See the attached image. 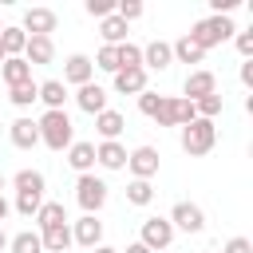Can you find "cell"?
Masks as SVG:
<instances>
[{
	"instance_id": "44",
	"label": "cell",
	"mask_w": 253,
	"mask_h": 253,
	"mask_svg": "<svg viewBox=\"0 0 253 253\" xmlns=\"http://www.w3.org/2000/svg\"><path fill=\"white\" fill-rule=\"evenodd\" d=\"M8 213H12V206H8V198H4V194H0V221H4V217H8Z\"/></svg>"
},
{
	"instance_id": "22",
	"label": "cell",
	"mask_w": 253,
	"mask_h": 253,
	"mask_svg": "<svg viewBox=\"0 0 253 253\" xmlns=\"http://www.w3.org/2000/svg\"><path fill=\"white\" fill-rule=\"evenodd\" d=\"M36 225H40V233L43 229H51V225H67V206L63 202H43L40 210H36V217H32Z\"/></svg>"
},
{
	"instance_id": "39",
	"label": "cell",
	"mask_w": 253,
	"mask_h": 253,
	"mask_svg": "<svg viewBox=\"0 0 253 253\" xmlns=\"http://www.w3.org/2000/svg\"><path fill=\"white\" fill-rule=\"evenodd\" d=\"M233 43H237L241 59H253V28H245V32H233Z\"/></svg>"
},
{
	"instance_id": "33",
	"label": "cell",
	"mask_w": 253,
	"mask_h": 253,
	"mask_svg": "<svg viewBox=\"0 0 253 253\" xmlns=\"http://www.w3.org/2000/svg\"><path fill=\"white\" fill-rule=\"evenodd\" d=\"M115 51H119V71H123V67H142V47H138V43L126 40V43H119Z\"/></svg>"
},
{
	"instance_id": "31",
	"label": "cell",
	"mask_w": 253,
	"mask_h": 253,
	"mask_svg": "<svg viewBox=\"0 0 253 253\" xmlns=\"http://www.w3.org/2000/svg\"><path fill=\"white\" fill-rule=\"evenodd\" d=\"M126 202H130V206H150V202H154V186L142 182V178H130V182H126Z\"/></svg>"
},
{
	"instance_id": "2",
	"label": "cell",
	"mask_w": 253,
	"mask_h": 253,
	"mask_svg": "<svg viewBox=\"0 0 253 253\" xmlns=\"http://www.w3.org/2000/svg\"><path fill=\"white\" fill-rule=\"evenodd\" d=\"M182 134H178V142H182V150L190 154V158H206L213 146H217V123H210V119H190L186 126H178Z\"/></svg>"
},
{
	"instance_id": "17",
	"label": "cell",
	"mask_w": 253,
	"mask_h": 253,
	"mask_svg": "<svg viewBox=\"0 0 253 253\" xmlns=\"http://www.w3.org/2000/svg\"><path fill=\"white\" fill-rule=\"evenodd\" d=\"M174 63V55H170V43L166 40H150L146 47H142V71L150 75V71H166Z\"/></svg>"
},
{
	"instance_id": "4",
	"label": "cell",
	"mask_w": 253,
	"mask_h": 253,
	"mask_svg": "<svg viewBox=\"0 0 253 253\" xmlns=\"http://www.w3.org/2000/svg\"><path fill=\"white\" fill-rule=\"evenodd\" d=\"M75 202H79L83 213H95L99 217V210L107 206V182L99 174H79L75 178Z\"/></svg>"
},
{
	"instance_id": "15",
	"label": "cell",
	"mask_w": 253,
	"mask_h": 253,
	"mask_svg": "<svg viewBox=\"0 0 253 253\" xmlns=\"http://www.w3.org/2000/svg\"><path fill=\"white\" fill-rule=\"evenodd\" d=\"M8 138H12V146H16V150H32V146H40V126H36V119H28V115L12 119Z\"/></svg>"
},
{
	"instance_id": "5",
	"label": "cell",
	"mask_w": 253,
	"mask_h": 253,
	"mask_svg": "<svg viewBox=\"0 0 253 253\" xmlns=\"http://www.w3.org/2000/svg\"><path fill=\"white\" fill-rule=\"evenodd\" d=\"M190 119H198L194 103L182 99V95H162L158 111H154V126H186Z\"/></svg>"
},
{
	"instance_id": "16",
	"label": "cell",
	"mask_w": 253,
	"mask_h": 253,
	"mask_svg": "<svg viewBox=\"0 0 253 253\" xmlns=\"http://www.w3.org/2000/svg\"><path fill=\"white\" fill-rule=\"evenodd\" d=\"M67 166H71L75 174H95V142L75 138V142L67 146Z\"/></svg>"
},
{
	"instance_id": "49",
	"label": "cell",
	"mask_w": 253,
	"mask_h": 253,
	"mask_svg": "<svg viewBox=\"0 0 253 253\" xmlns=\"http://www.w3.org/2000/svg\"><path fill=\"white\" fill-rule=\"evenodd\" d=\"M0 32H4V20H0Z\"/></svg>"
},
{
	"instance_id": "35",
	"label": "cell",
	"mask_w": 253,
	"mask_h": 253,
	"mask_svg": "<svg viewBox=\"0 0 253 253\" xmlns=\"http://www.w3.org/2000/svg\"><path fill=\"white\" fill-rule=\"evenodd\" d=\"M142 12H146V8H142V0H115V16H119L123 24H134Z\"/></svg>"
},
{
	"instance_id": "30",
	"label": "cell",
	"mask_w": 253,
	"mask_h": 253,
	"mask_svg": "<svg viewBox=\"0 0 253 253\" xmlns=\"http://www.w3.org/2000/svg\"><path fill=\"white\" fill-rule=\"evenodd\" d=\"M8 103L20 107V111H28L32 103H40V83L32 79V83H20V87H8Z\"/></svg>"
},
{
	"instance_id": "24",
	"label": "cell",
	"mask_w": 253,
	"mask_h": 253,
	"mask_svg": "<svg viewBox=\"0 0 253 253\" xmlns=\"http://www.w3.org/2000/svg\"><path fill=\"white\" fill-rule=\"evenodd\" d=\"M40 103H43L47 111H63V103H67L63 79H43V83H40Z\"/></svg>"
},
{
	"instance_id": "32",
	"label": "cell",
	"mask_w": 253,
	"mask_h": 253,
	"mask_svg": "<svg viewBox=\"0 0 253 253\" xmlns=\"http://www.w3.org/2000/svg\"><path fill=\"white\" fill-rule=\"evenodd\" d=\"M194 111H198V119H217L221 111H225V99H221V91H213V95H206V99H198L194 103Z\"/></svg>"
},
{
	"instance_id": "1",
	"label": "cell",
	"mask_w": 253,
	"mask_h": 253,
	"mask_svg": "<svg viewBox=\"0 0 253 253\" xmlns=\"http://www.w3.org/2000/svg\"><path fill=\"white\" fill-rule=\"evenodd\" d=\"M36 126H40V142H43L47 150H55V154H63V150L75 142V126H71L67 111H43V115L36 119Z\"/></svg>"
},
{
	"instance_id": "6",
	"label": "cell",
	"mask_w": 253,
	"mask_h": 253,
	"mask_svg": "<svg viewBox=\"0 0 253 253\" xmlns=\"http://www.w3.org/2000/svg\"><path fill=\"white\" fill-rule=\"evenodd\" d=\"M166 221L174 225V233H178V229H182V233H202V229H206V213H202L198 202H174V210L166 213Z\"/></svg>"
},
{
	"instance_id": "12",
	"label": "cell",
	"mask_w": 253,
	"mask_h": 253,
	"mask_svg": "<svg viewBox=\"0 0 253 253\" xmlns=\"http://www.w3.org/2000/svg\"><path fill=\"white\" fill-rule=\"evenodd\" d=\"M55 24H59V16H55L51 8H28V12H24V20H20L24 36H51V32H55Z\"/></svg>"
},
{
	"instance_id": "37",
	"label": "cell",
	"mask_w": 253,
	"mask_h": 253,
	"mask_svg": "<svg viewBox=\"0 0 253 253\" xmlns=\"http://www.w3.org/2000/svg\"><path fill=\"white\" fill-rule=\"evenodd\" d=\"M83 12L95 16V20H107L115 12V0H83Z\"/></svg>"
},
{
	"instance_id": "38",
	"label": "cell",
	"mask_w": 253,
	"mask_h": 253,
	"mask_svg": "<svg viewBox=\"0 0 253 253\" xmlns=\"http://www.w3.org/2000/svg\"><path fill=\"white\" fill-rule=\"evenodd\" d=\"M158 103H162V95H158V91H150V87H146V91L138 95V111H142L146 119H154V111H158Z\"/></svg>"
},
{
	"instance_id": "11",
	"label": "cell",
	"mask_w": 253,
	"mask_h": 253,
	"mask_svg": "<svg viewBox=\"0 0 253 253\" xmlns=\"http://www.w3.org/2000/svg\"><path fill=\"white\" fill-rule=\"evenodd\" d=\"M71 241H75V245H83V249L103 245V221H99L95 213H83L79 221H71Z\"/></svg>"
},
{
	"instance_id": "25",
	"label": "cell",
	"mask_w": 253,
	"mask_h": 253,
	"mask_svg": "<svg viewBox=\"0 0 253 253\" xmlns=\"http://www.w3.org/2000/svg\"><path fill=\"white\" fill-rule=\"evenodd\" d=\"M12 186H16V194H40V198H43L47 178H43L40 170H16V174H12Z\"/></svg>"
},
{
	"instance_id": "7",
	"label": "cell",
	"mask_w": 253,
	"mask_h": 253,
	"mask_svg": "<svg viewBox=\"0 0 253 253\" xmlns=\"http://www.w3.org/2000/svg\"><path fill=\"white\" fill-rule=\"evenodd\" d=\"M158 162H162V154L154 150V146H134V150H126V170H130V178H142V182H150L154 174H158Z\"/></svg>"
},
{
	"instance_id": "46",
	"label": "cell",
	"mask_w": 253,
	"mask_h": 253,
	"mask_svg": "<svg viewBox=\"0 0 253 253\" xmlns=\"http://www.w3.org/2000/svg\"><path fill=\"white\" fill-rule=\"evenodd\" d=\"M8 249V233H4V225H0V253Z\"/></svg>"
},
{
	"instance_id": "47",
	"label": "cell",
	"mask_w": 253,
	"mask_h": 253,
	"mask_svg": "<svg viewBox=\"0 0 253 253\" xmlns=\"http://www.w3.org/2000/svg\"><path fill=\"white\" fill-rule=\"evenodd\" d=\"M4 186H8V178H4V174H0V190H4Z\"/></svg>"
},
{
	"instance_id": "45",
	"label": "cell",
	"mask_w": 253,
	"mask_h": 253,
	"mask_svg": "<svg viewBox=\"0 0 253 253\" xmlns=\"http://www.w3.org/2000/svg\"><path fill=\"white\" fill-rule=\"evenodd\" d=\"M91 253H119V249H115V245H95Z\"/></svg>"
},
{
	"instance_id": "8",
	"label": "cell",
	"mask_w": 253,
	"mask_h": 253,
	"mask_svg": "<svg viewBox=\"0 0 253 253\" xmlns=\"http://www.w3.org/2000/svg\"><path fill=\"white\" fill-rule=\"evenodd\" d=\"M138 241H142L150 253H162V249H170V241H174V225H170L166 217H146L142 229H138Z\"/></svg>"
},
{
	"instance_id": "43",
	"label": "cell",
	"mask_w": 253,
	"mask_h": 253,
	"mask_svg": "<svg viewBox=\"0 0 253 253\" xmlns=\"http://www.w3.org/2000/svg\"><path fill=\"white\" fill-rule=\"evenodd\" d=\"M119 253H150V249H146L142 241H130V245H126V249H119Z\"/></svg>"
},
{
	"instance_id": "19",
	"label": "cell",
	"mask_w": 253,
	"mask_h": 253,
	"mask_svg": "<svg viewBox=\"0 0 253 253\" xmlns=\"http://www.w3.org/2000/svg\"><path fill=\"white\" fill-rule=\"evenodd\" d=\"M115 91H119V95H142V91H146V71H142V67H123V71H115Z\"/></svg>"
},
{
	"instance_id": "20",
	"label": "cell",
	"mask_w": 253,
	"mask_h": 253,
	"mask_svg": "<svg viewBox=\"0 0 253 253\" xmlns=\"http://www.w3.org/2000/svg\"><path fill=\"white\" fill-rule=\"evenodd\" d=\"M95 162L103 170H126V146L123 142H99L95 146Z\"/></svg>"
},
{
	"instance_id": "29",
	"label": "cell",
	"mask_w": 253,
	"mask_h": 253,
	"mask_svg": "<svg viewBox=\"0 0 253 253\" xmlns=\"http://www.w3.org/2000/svg\"><path fill=\"white\" fill-rule=\"evenodd\" d=\"M8 253H43L40 229H20L16 237H8Z\"/></svg>"
},
{
	"instance_id": "41",
	"label": "cell",
	"mask_w": 253,
	"mask_h": 253,
	"mask_svg": "<svg viewBox=\"0 0 253 253\" xmlns=\"http://www.w3.org/2000/svg\"><path fill=\"white\" fill-rule=\"evenodd\" d=\"M241 0H210V8H213V16H229L233 8H237Z\"/></svg>"
},
{
	"instance_id": "48",
	"label": "cell",
	"mask_w": 253,
	"mask_h": 253,
	"mask_svg": "<svg viewBox=\"0 0 253 253\" xmlns=\"http://www.w3.org/2000/svg\"><path fill=\"white\" fill-rule=\"evenodd\" d=\"M4 59H8V55H4V47H0V63H4Z\"/></svg>"
},
{
	"instance_id": "14",
	"label": "cell",
	"mask_w": 253,
	"mask_h": 253,
	"mask_svg": "<svg viewBox=\"0 0 253 253\" xmlns=\"http://www.w3.org/2000/svg\"><path fill=\"white\" fill-rule=\"evenodd\" d=\"M51 59H55L51 36H28V43H24V63H28V67H47Z\"/></svg>"
},
{
	"instance_id": "18",
	"label": "cell",
	"mask_w": 253,
	"mask_h": 253,
	"mask_svg": "<svg viewBox=\"0 0 253 253\" xmlns=\"http://www.w3.org/2000/svg\"><path fill=\"white\" fill-rule=\"evenodd\" d=\"M95 130H99V142H119V134L126 130V119H123V111H99L95 115Z\"/></svg>"
},
{
	"instance_id": "40",
	"label": "cell",
	"mask_w": 253,
	"mask_h": 253,
	"mask_svg": "<svg viewBox=\"0 0 253 253\" xmlns=\"http://www.w3.org/2000/svg\"><path fill=\"white\" fill-rule=\"evenodd\" d=\"M221 253H253V241H249V237H229Z\"/></svg>"
},
{
	"instance_id": "42",
	"label": "cell",
	"mask_w": 253,
	"mask_h": 253,
	"mask_svg": "<svg viewBox=\"0 0 253 253\" xmlns=\"http://www.w3.org/2000/svg\"><path fill=\"white\" fill-rule=\"evenodd\" d=\"M237 75H241L245 87H253V59H241V71H237Z\"/></svg>"
},
{
	"instance_id": "21",
	"label": "cell",
	"mask_w": 253,
	"mask_h": 253,
	"mask_svg": "<svg viewBox=\"0 0 253 253\" xmlns=\"http://www.w3.org/2000/svg\"><path fill=\"white\" fill-rule=\"evenodd\" d=\"M40 241H43V253H67V249L75 245V241H71V221H67V225H51V229H43Z\"/></svg>"
},
{
	"instance_id": "27",
	"label": "cell",
	"mask_w": 253,
	"mask_h": 253,
	"mask_svg": "<svg viewBox=\"0 0 253 253\" xmlns=\"http://www.w3.org/2000/svg\"><path fill=\"white\" fill-rule=\"evenodd\" d=\"M170 55H174V63H202V59H206V51H202L190 36H178V40L170 43Z\"/></svg>"
},
{
	"instance_id": "23",
	"label": "cell",
	"mask_w": 253,
	"mask_h": 253,
	"mask_svg": "<svg viewBox=\"0 0 253 253\" xmlns=\"http://www.w3.org/2000/svg\"><path fill=\"white\" fill-rule=\"evenodd\" d=\"M0 75H4V83H8V87L32 83V67L24 63V55H12V59H4V63H0Z\"/></svg>"
},
{
	"instance_id": "13",
	"label": "cell",
	"mask_w": 253,
	"mask_h": 253,
	"mask_svg": "<svg viewBox=\"0 0 253 253\" xmlns=\"http://www.w3.org/2000/svg\"><path fill=\"white\" fill-rule=\"evenodd\" d=\"M75 107L83 111V115H99V111H107V87H99L95 79L91 83H83V87H75Z\"/></svg>"
},
{
	"instance_id": "10",
	"label": "cell",
	"mask_w": 253,
	"mask_h": 253,
	"mask_svg": "<svg viewBox=\"0 0 253 253\" xmlns=\"http://www.w3.org/2000/svg\"><path fill=\"white\" fill-rule=\"evenodd\" d=\"M91 75H95V63H91V55H83V51H71V55L63 59V87H83V83H91Z\"/></svg>"
},
{
	"instance_id": "28",
	"label": "cell",
	"mask_w": 253,
	"mask_h": 253,
	"mask_svg": "<svg viewBox=\"0 0 253 253\" xmlns=\"http://www.w3.org/2000/svg\"><path fill=\"white\" fill-rule=\"evenodd\" d=\"M24 43H28L24 28H20V24H4V32H0V47H4V55H8V59H12V55H24Z\"/></svg>"
},
{
	"instance_id": "36",
	"label": "cell",
	"mask_w": 253,
	"mask_h": 253,
	"mask_svg": "<svg viewBox=\"0 0 253 253\" xmlns=\"http://www.w3.org/2000/svg\"><path fill=\"white\" fill-rule=\"evenodd\" d=\"M43 202H47V198H40V194H16V206H12V210L24 213V217H36V210H40Z\"/></svg>"
},
{
	"instance_id": "34",
	"label": "cell",
	"mask_w": 253,
	"mask_h": 253,
	"mask_svg": "<svg viewBox=\"0 0 253 253\" xmlns=\"http://www.w3.org/2000/svg\"><path fill=\"white\" fill-rule=\"evenodd\" d=\"M91 63H95L99 71H107V75H115V71H119V51H115L111 43H103V47L95 51V59H91Z\"/></svg>"
},
{
	"instance_id": "3",
	"label": "cell",
	"mask_w": 253,
	"mask_h": 253,
	"mask_svg": "<svg viewBox=\"0 0 253 253\" xmlns=\"http://www.w3.org/2000/svg\"><path fill=\"white\" fill-rule=\"evenodd\" d=\"M233 32H237V28H233L229 16H206V20H198L186 36H190L202 51H210V47H221L225 40H233Z\"/></svg>"
},
{
	"instance_id": "26",
	"label": "cell",
	"mask_w": 253,
	"mask_h": 253,
	"mask_svg": "<svg viewBox=\"0 0 253 253\" xmlns=\"http://www.w3.org/2000/svg\"><path fill=\"white\" fill-rule=\"evenodd\" d=\"M126 32H130V24H123L115 12H111L107 20H99V36H103V43H111V47L126 43Z\"/></svg>"
},
{
	"instance_id": "9",
	"label": "cell",
	"mask_w": 253,
	"mask_h": 253,
	"mask_svg": "<svg viewBox=\"0 0 253 253\" xmlns=\"http://www.w3.org/2000/svg\"><path fill=\"white\" fill-rule=\"evenodd\" d=\"M213 91H217V75L210 67H194L186 75V83H182V99H190V103H198V99H206Z\"/></svg>"
}]
</instances>
